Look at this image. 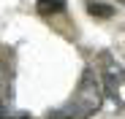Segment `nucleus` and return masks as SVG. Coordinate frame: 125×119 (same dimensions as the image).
I'll list each match as a JSON object with an SVG mask.
<instances>
[{"label": "nucleus", "mask_w": 125, "mask_h": 119, "mask_svg": "<svg viewBox=\"0 0 125 119\" xmlns=\"http://www.w3.org/2000/svg\"><path fill=\"white\" fill-rule=\"evenodd\" d=\"M73 106H76L79 116H90L101 106V87H98V81H95V76H93L90 68L82 73V81H79V92L73 97Z\"/></svg>", "instance_id": "nucleus-1"}, {"label": "nucleus", "mask_w": 125, "mask_h": 119, "mask_svg": "<svg viewBox=\"0 0 125 119\" xmlns=\"http://www.w3.org/2000/svg\"><path fill=\"white\" fill-rule=\"evenodd\" d=\"M35 11L41 16H54L65 11V0H35Z\"/></svg>", "instance_id": "nucleus-2"}, {"label": "nucleus", "mask_w": 125, "mask_h": 119, "mask_svg": "<svg viewBox=\"0 0 125 119\" xmlns=\"http://www.w3.org/2000/svg\"><path fill=\"white\" fill-rule=\"evenodd\" d=\"M87 11H90L93 16H101V19L114 16V8H112V6H106V3H98V0H87Z\"/></svg>", "instance_id": "nucleus-3"}, {"label": "nucleus", "mask_w": 125, "mask_h": 119, "mask_svg": "<svg viewBox=\"0 0 125 119\" xmlns=\"http://www.w3.org/2000/svg\"><path fill=\"white\" fill-rule=\"evenodd\" d=\"M76 116H79V111H76L73 100H71V106H65V108H57V111H49V114H46V119H76Z\"/></svg>", "instance_id": "nucleus-4"}, {"label": "nucleus", "mask_w": 125, "mask_h": 119, "mask_svg": "<svg viewBox=\"0 0 125 119\" xmlns=\"http://www.w3.org/2000/svg\"><path fill=\"white\" fill-rule=\"evenodd\" d=\"M103 81H106V92L112 97H117V87H120V78L114 76V70H106L103 73Z\"/></svg>", "instance_id": "nucleus-5"}, {"label": "nucleus", "mask_w": 125, "mask_h": 119, "mask_svg": "<svg viewBox=\"0 0 125 119\" xmlns=\"http://www.w3.org/2000/svg\"><path fill=\"white\" fill-rule=\"evenodd\" d=\"M3 119H33V114H27V111H14V108H8Z\"/></svg>", "instance_id": "nucleus-6"}, {"label": "nucleus", "mask_w": 125, "mask_h": 119, "mask_svg": "<svg viewBox=\"0 0 125 119\" xmlns=\"http://www.w3.org/2000/svg\"><path fill=\"white\" fill-rule=\"evenodd\" d=\"M8 108H11L8 103H3V100H0V119H3V116H6V111H8Z\"/></svg>", "instance_id": "nucleus-7"}, {"label": "nucleus", "mask_w": 125, "mask_h": 119, "mask_svg": "<svg viewBox=\"0 0 125 119\" xmlns=\"http://www.w3.org/2000/svg\"><path fill=\"white\" fill-rule=\"evenodd\" d=\"M3 70H6V62H3V60H0V76H3Z\"/></svg>", "instance_id": "nucleus-8"}]
</instances>
